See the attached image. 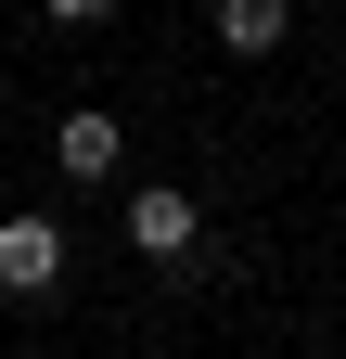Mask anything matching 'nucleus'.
Masks as SVG:
<instances>
[{"label": "nucleus", "mask_w": 346, "mask_h": 359, "mask_svg": "<svg viewBox=\"0 0 346 359\" xmlns=\"http://www.w3.org/2000/svg\"><path fill=\"white\" fill-rule=\"evenodd\" d=\"M193 244H205V205L180 193V180H141V193H128V257H167V269H193Z\"/></svg>", "instance_id": "obj_1"}, {"label": "nucleus", "mask_w": 346, "mask_h": 359, "mask_svg": "<svg viewBox=\"0 0 346 359\" xmlns=\"http://www.w3.org/2000/svg\"><path fill=\"white\" fill-rule=\"evenodd\" d=\"M52 283H64V218L13 205L0 218V295H52Z\"/></svg>", "instance_id": "obj_2"}, {"label": "nucleus", "mask_w": 346, "mask_h": 359, "mask_svg": "<svg viewBox=\"0 0 346 359\" xmlns=\"http://www.w3.org/2000/svg\"><path fill=\"white\" fill-rule=\"evenodd\" d=\"M219 52H282V0H219Z\"/></svg>", "instance_id": "obj_4"}, {"label": "nucleus", "mask_w": 346, "mask_h": 359, "mask_svg": "<svg viewBox=\"0 0 346 359\" xmlns=\"http://www.w3.org/2000/svg\"><path fill=\"white\" fill-rule=\"evenodd\" d=\"M39 13H52V26H103L116 0H39Z\"/></svg>", "instance_id": "obj_5"}, {"label": "nucleus", "mask_w": 346, "mask_h": 359, "mask_svg": "<svg viewBox=\"0 0 346 359\" xmlns=\"http://www.w3.org/2000/svg\"><path fill=\"white\" fill-rule=\"evenodd\" d=\"M116 154H128V142H116V116H103V103H77V116L52 128V167L77 180V193H103V180H116Z\"/></svg>", "instance_id": "obj_3"}]
</instances>
